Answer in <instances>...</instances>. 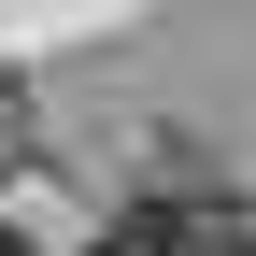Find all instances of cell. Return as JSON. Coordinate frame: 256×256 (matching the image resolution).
Here are the masks:
<instances>
[{"instance_id": "obj_1", "label": "cell", "mask_w": 256, "mask_h": 256, "mask_svg": "<svg viewBox=\"0 0 256 256\" xmlns=\"http://www.w3.org/2000/svg\"><path fill=\"white\" fill-rule=\"evenodd\" d=\"M100 256H242V214L214 200V185H142L100 228Z\"/></svg>"}, {"instance_id": "obj_2", "label": "cell", "mask_w": 256, "mask_h": 256, "mask_svg": "<svg viewBox=\"0 0 256 256\" xmlns=\"http://www.w3.org/2000/svg\"><path fill=\"white\" fill-rule=\"evenodd\" d=\"M0 256H43V242H14V228H0Z\"/></svg>"}]
</instances>
